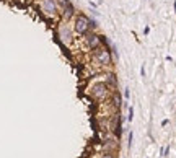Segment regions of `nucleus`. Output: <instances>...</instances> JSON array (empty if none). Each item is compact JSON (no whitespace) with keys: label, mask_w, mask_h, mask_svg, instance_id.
I'll list each match as a JSON object with an SVG mask.
<instances>
[{"label":"nucleus","mask_w":176,"mask_h":158,"mask_svg":"<svg viewBox=\"0 0 176 158\" xmlns=\"http://www.w3.org/2000/svg\"><path fill=\"white\" fill-rule=\"evenodd\" d=\"M56 2H57V7L60 8V12H62L64 20H70L72 16H74V13H75L74 5H72L68 0H56Z\"/></svg>","instance_id":"f257e3e1"},{"label":"nucleus","mask_w":176,"mask_h":158,"mask_svg":"<svg viewBox=\"0 0 176 158\" xmlns=\"http://www.w3.org/2000/svg\"><path fill=\"white\" fill-rule=\"evenodd\" d=\"M74 28H75V31H77L78 34H87L88 29H90V20L87 18V16H83V15H77Z\"/></svg>","instance_id":"f03ea898"},{"label":"nucleus","mask_w":176,"mask_h":158,"mask_svg":"<svg viewBox=\"0 0 176 158\" xmlns=\"http://www.w3.org/2000/svg\"><path fill=\"white\" fill-rule=\"evenodd\" d=\"M41 10L46 13L47 16H56L59 12V7L56 0H43L41 2Z\"/></svg>","instance_id":"7ed1b4c3"},{"label":"nucleus","mask_w":176,"mask_h":158,"mask_svg":"<svg viewBox=\"0 0 176 158\" xmlns=\"http://www.w3.org/2000/svg\"><path fill=\"white\" fill-rule=\"evenodd\" d=\"M95 59L98 60L101 65H111V56H109V51L108 49H96L95 54Z\"/></svg>","instance_id":"20e7f679"},{"label":"nucleus","mask_w":176,"mask_h":158,"mask_svg":"<svg viewBox=\"0 0 176 158\" xmlns=\"http://www.w3.org/2000/svg\"><path fill=\"white\" fill-rule=\"evenodd\" d=\"M91 95L98 99H103L106 95H108V87L105 83H96L95 87L91 88Z\"/></svg>","instance_id":"39448f33"},{"label":"nucleus","mask_w":176,"mask_h":158,"mask_svg":"<svg viewBox=\"0 0 176 158\" xmlns=\"http://www.w3.org/2000/svg\"><path fill=\"white\" fill-rule=\"evenodd\" d=\"M59 36H60V41L64 44H68L70 43V37H72V31L68 29V26L60 25L59 26Z\"/></svg>","instance_id":"423d86ee"},{"label":"nucleus","mask_w":176,"mask_h":158,"mask_svg":"<svg viewBox=\"0 0 176 158\" xmlns=\"http://www.w3.org/2000/svg\"><path fill=\"white\" fill-rule=\"evenodd\" d=\"M99 43H101V37L96 36V34H88L87 36V44L90 49H96L99 46Z\"/></svg>","instance_id":"0eeeda50"},{"label":"nucleus","mask_w":176,"mask_h":158,"mask_svg":"<svg viewBox=\"0 0 176 158\" xmlns=\"http://www.w3.org/2000/svg\"><path fill=\"white\" fill-rule=\"evenodd\" d=\"M134 119V108H129V116H127V121H132Z\"/></svg>","instance_id":"6e6552de"},{"label":"nucleus","mask_w":176,"mask_h":158,"mask_svg":"<svg viewBox=\"0 0 176 158\" xmlns=\"http://www.w3.org/2000/svg\"><path fill=\"white\" fill-rule=\"evenodd\" d=\"M124 96H126V99H129V90L126 88V91H124Z\"/></svg>","instance_id":"1a4fd4ad"},{"label":"nucleus","mask_w":176,"mask_h":158,"mask_svg":"<svg viewBox=\"0 0 176 158\" xmlns=\"http://www.w3.org/2000/svg\"><path fill=\"white\" fill-rule=\"evenodd\" d=\"M175 12H176V2H175Z\"/></svg>","instance_id":"9d476101"}]
</instances>
